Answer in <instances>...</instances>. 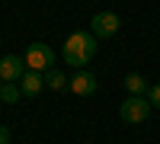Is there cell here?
<instances>
[{
	"instance_id": "3",
	"label": "cell",
	"mask_w": 160,
	"mask_h": 144,
	"mask_svg": "<svg viewBox=\"0 0 160 144\" xmlns=\"http://www.w3.org/2000/svg\"><path fill=\"white\" fill-rule=\"evenodd\" d=\"M26 67L35 71V74H48L51 67H55V51H51L45 42H32L29 48H26Z\"/></svg>"
},
{
	"instance_id": "9",
	"label": "cell",
	"mask_w": 160,
	"mask_h": 144,
	"mask_svg": "<svg viewBox=\"0 0 160 144\" xmlns=\"http://www.w3.org/2000/svg\"><path fill=\"white\" fill-rule=\"evenodd\" d=\"M45 87H51V90H71V77H64V71H55V67H51V71L45 74Z\"/></svg>"
},
{
	"instance_id": "7",
	"label": "cell",
	"mask_w": 160,
	"mask_h": 144,
	"mask_svg": "<svg viewBox=\"0 0 160 144\" xmlns=\"http://www.w3.org/2000/svg\"><path fill=\"white\" fill-rule=\"evenodd\" d=\"M42 87H45V74H35V71H29V74L19 80L22 96H38V93H42Z\"/></svg>"
},
{
	"instance_id": "1",
	"label": "cell",
	"mask_w": 160,
	"mask_h": 144,
	"mask_svg": "<svg viewBox=\"0 0 160 144\" xmlns=\"http://www.w3.org/2000/svg\"><path fill=\"white\" fill-rule=\"evenodd\" d=\"M93 55H96V35H93V32H74V35H68V42H64V64H68V67L83 71L87 64L93 61Z\"/></svg>"
},
{
	"instance_id": "13",
	"label": "cell",
	"mask_w": 160,
	"mask_h": 144,
	"mask_svg": "<svg viewBox=\"0 0 160 144\" xmlns=\"http://www.w3.org/2000/svg\"><path fill=\"white\" fill-rule=\"evenodd\" d=\"M0 87H3V80H0Z\"/></svg>"
},
{
	"instance_id": "8",
	"label": "cell",
	"mask_w": 160,
	"mask_h": 144,
	"mask_svg": "<svg viewBox=\"0 0 160 144\" xmlns=\"http://www.w3.org/2000/svg\"><path fill=\"white\" fill-rule=\"evenodd\" d=\"M125 90L131 96H144V93H151V83H148V77H141V74H125Z\"/></svg>"
},
{
	"instance_id": "5",
	"label": "cell",
	"mask_w": 160,
	"mask_h": 144,
	"mask_svg": "<svg viewBox=\"0 0 160 144\" xmlns=\"http://www.w3.org/2000/svg\"><path fill=\"white\" fill-rule=\"evenodd\" d=\"M26 74H29L26 71V58H16V55L0 58V80L3 83H19Z\"/></svg>"
},
{
	"instance_id": "2",
	"label": "cell",
	"mask_w": 160,
	"mask_h": 144,
	"mask_svg": "<svg viewBox=\"0 0 160 144\" xmlns=\"http://www.w3.org/2000/svg\"><path fill=\"white\" fill-rule=\"evenodd\" d=\"M151 102H148V96H128L122 106H118V119L122 122H128V125H141V122H148L151 119Z\"/></svg>"
},
{
	"instance_id": "11",
	"label": "cell",
	"mask_w": 160,
	"mask_h": 144,
	"mask_svg": "<svg viewBox=\"0 0 160 144\" xmlns=\"http://www.w3.org/2000/svg\"><path fill=\"white\" fill-rule=\"evenodd\" d=\"M148 102H151L154 109H160V83H154V87H151V93H148Z\"/></svg>"
},
{
	"instance_id": "6",
	"label": "cell",
	"mask_w": 160,
	"mask_h": 144,
	"mask_svg": "<svg viewBox=\"0 0 160 144\" xmlns=\"http://www.w3.org/2000/svg\"><path fill=\"white\" fill-rule=\"evenodd\" d=\"M71 93L74 96H93L96 93V77H93L90 71H77L71 77Z\"/></svg>"
},
{
	"instance_id": "10",
	"label": "cell",
	"mask_w": 160,
	"mask_h": 144,
	"mask_svg": "<svg viewBox=\"0 0 160 144\" xmlns=\"http://www.w3.org/2000/svg\"><path fill=\"white\" fill-rule=\"evenodd\" d=\"M19 96H22L19 83H3V87H0V99L10 102V106H13V102H19Z\"/></svg>"
},
{
	"instance_id": "4",
	"label": "cell",
	"mask_w": 160,
	"mask_h": 144,
	"mask_svg": "<svg viewBox=\"0 0 160 144\" xmlns=\"http://www.w3.org/2000/svg\"><path fill=\"white\" fill-rule=\"evenodd\" d=\"M118 26H122V22H118L115 13L112 10H102V13H96V16L90 19V32L96 35V38H112L118 32Z\"/></svg>"
},
{
	"instance_id": "12",
	"label": "cell",
	"mask_w": 160,
	"mask_h": 144,
	"mask_svg": "<svg viewBox=\"0 0 160 144\" xmlns=\"http://www.w3.org/2000/svg\"><path fill=\"white\" fill-rule=\"evenodd\" d=\"M0 144H10V128L0 125Z\"/></svg>"
}]
</instances>
